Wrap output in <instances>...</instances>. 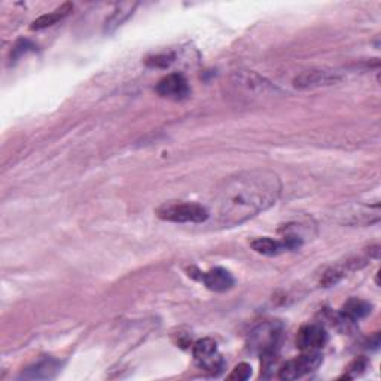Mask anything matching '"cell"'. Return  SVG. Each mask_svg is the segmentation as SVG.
<instances>
[{
	"instance_id": "obj_4",
	"label": "cell",
	"mask_w": 381,
	"mask_h": 381,
	"mask_svg": "<svg viewBox=\"0 0 381 381\" xmlns=\"http://www.w3.org/2000/svg\"><path fill=\"white\" fill-rule=\"evenodd\" d=\"M192 355L198 367L210 374H221L225 368V360L218 352L216 341L201 338L192 346Z\"/></svg>"
},
{
	"instance_id": "obj_9",
	"label": "cell",
	"mask_w": 381,
	"mask_h": 381,
	"mask_svg": "<svg viewBox=\"0 0 381 381\" xmlns=\"http://www.w3.org/2000/svg\"><path fill=\"white\" fill-rule=\"evenodd\" d=\"M200 280L213 292H225L234 286V279L231 276V272L222 267L211 268L203 272L200 276Z\"/></svg>"
},
{
	"instance_id": "obj_7",
	"label": "cell",
	"mask_w": 381,
	"mask_h": 381,
	"mask_svg": "<svg viewBox=\"0 0 381 381\" xmlns=\"http://www.w3.org/2000/svg\"><path fill=\"white\" fill-rule=\"evenodd\" d=\"M341 79V76L337 72L325 70V69H313L302 72L297 76L294 84L297 88L309 89V88H319V87H328L332 84H337Z\"/></svg>"
},
{
	"instance_id": "obj_15",
	"label": "cell",
	"mask_w": 381,
	"mask_h": 381,
	"mask_svg": "<svg viewBox=\"0 0 381 381\" xmlns=\"http://www.w3.org/2000/svg\"><path fill=\"white\" fill-rule=\"evenodd\" d=\"M73 6L70 4H65L60 6L58 9L50 12V13H45L42 15V17H39L32 26H30V28L32 30H43V28H48L54 24H57L58 21H62L63 18H66L67 15L72 12Z\"/></svg>"
},
{
	"instance_id": "obj_16",
	"label": "cell",
	"mask_w": 381,
	"mask_h": 381,
	"mask_svg": "<svg viewBox=\"0 0 381 381\" xmlns=\"http://www.w3.org/2000/svg\"><path fill=\"white\" fill-rule=\"evenodd\" d=\"M252 375V367L248 363H238L237 367L233 370L230 374V380H238V381H245Z\"/></svg>"
},
{
	"instance_id": "obj_8",
	"label": "cell",
	"mask_w": 381,
	"mask_h": 381,
	"mask_svg": "<svg viewBox=\"0 0 381 381\" xmlns=\"http://www.w3.org/2000/svg\"><path fill=\"white\" fill-rule=\"evenodd\" d=\"M157 93L170 100H184L189 96V85L184 76L179 73L167 74L157 84Z\"/></svg>"
},
{
	"instance_id": "obj_10",
	"label": "cell",
	"mask_w": 381,
	"mask_h": 381,
	"mask_svg": "<svg viewBox=\"0 0 381 381\" xmlns=\"http://www.w3.org/2000/svg\"><path fill=\"white\" fill-rule=\"evenodd\" d=\"M60 367H62V363H60L58 360L53 358H47L32 365V367H28L26 371L21 372L18 378L20 380H51L58 374Z\"/></svg>"
},
{
	"instance_id": "obj_1",
	"label": "cell",
	"mask_w": 381,
	"mask_h": 381,
	"mask_svg": "<svg viewBox=\"0 0 381 381\" xmlns=\"http://www.w3.org/2000/svg\"><path fill=\"white\" fill-rule=\"evenodd\" d=\"M280 192V177L271 170L236 173L218 188L209 219L215 228L238 226L276 204Z\"/></svg>"
},
{
	"instance_id": "obj_2",
	"label": "cell",
	"mask_w": 381,
	"mask_h": 381,
	"mask_svg": "<svg viewBox=\"0 0 381 381\" xmlns=\"http://www.w3.org/2000/svg\"><path fill=\"white\" fill-rule=\"evenodd\" d=\"M282 337H283V326L279 322H268L259 324L252 332L249 337V348L252 352L258 353L261 356L265 368L272 365V362L276 360L280 344H282Z\"/></svg>"
},
{
	"instance_id": "obj_3",
	"label": "cell",
	"mask_w": 381,
	"mask_h": 381,
	"mask_svg": "<svg viewBox=\"0 0 381 381\" xmlns=\"http://www.w3.org/2000/svg\"><path fill=\"white\" fill-rule=\"evenodd\" d=\"M157 215L162 221L176 223H203L209 221L210 211L197 203L170 201L162 204L157 210Z\"/></svg>"
},
{
	"instance_id": "obj_17",
	"label": "cell",
	"mask_w": 381,
	"mask_h": 381,
	"mask_svg": "<svg viewBox=\"0 0 381 381\" xmlns=\"http://www.w3.org/2000/svg\"><path fill=\"white\" fill-rule=\"evenodd\" d=\"M35 50V45L32 42L28 40H20L17 45L13 47V58H20L23 54H26L27 51H33Z\"/></svg>"
},
{
	"instance_id": "obj_5",
	"label": "cell",
	"mask_w": 381,
	"mask_h": 381,
	"mask_svg": "<svg viewBox=\"0 0 381 381\" xmlns=\"http://www.w3.org/2000/svg\"><path fill=\"white\" fill-rule=\"evenodd\" d=\"M322 360L324 358L319 352L304 353L299 358L287 360L279 371V378L280 380H298L304 375L316 371L320 367V363H322Z\"/></svg>"
},
{
	"instance_id": "obj_12",
	"label": "cell",
	"mask_w": 381,
	"mask_h": 381,
	"mask_svg": "<svg viewBox=\"0 0 381 381\" xmlns=\"http://www.w3.org/2000/svg\"><path fill=\"white\" fill-rule=\"evenodd\" d=\"M372 311V304L359 298H350L340 310V317L348 322H356L363 317H367Z\"/></svg>"
},
{
	"instance_id": "obj_18",
	"label": "cell",
	"mask_w": 381,
	"mask_h": 381,
	"mask_svg": "<svg viewBox=\"0 0 381 381\" xmlns=\"http://www.w3.org/2000/svg\"><path fill=\"white\" fill-rule=\"evenodd\" d=\"M172 63H173V55H157L148 60V65L154 67H167Z\"/></svg>"
},
{
	"instance_id": "obj_13",
	"label": "cell",
	"mask_w": 381,
	"mask_h": 381,
	"mask_svg": "<svg viewBox=\"0 0 381 381\" xmlns=\"http://www.w3.org/2000/svg\"><path fill=\"white\" fill-rule=\"evenodd\" d=\"M136 8H137V4H131V2H124V4L116 5L111 17L104 23V33H114L118 27L123 26L131 17Z\"/></svg>"
},
{
	"instance_id": "obj_11",
	"label": "cell",
	"mask_w": 381,
	"mask_h": 381,
	"mask_svg": "<svg viewBox=\"0 0 381 381\" xmlns=\"http://www.w3.org/2000/svg\"><path fill=\"white\" fill-rule=\"evenodd\" d=\"M363 265H365L363 259H348V261H346V263L332 265L324 272L320 283H322L325 287H331L333 285H337L341 279H344L347 276V272L355 271Z\"/></svg>"
},
{
	"instance_id": "obj_14",
	"label": "cell",
	"mask_w": 381,
	"mask_h": 381,
	"mask_svg": "<svg viewBox=\"0 0 381 381\" xmlns=\"http://www.w3.org/2000/svg\"><path fill=\"white\" fill-rule=\"evenodd\" d=\"M250 246L255 252L265 256H277L286 250V246L282 240H274L271 237L255 238L250 243Z\"/></svg>"
},
{
	"instance_id": "obj_6",
	"label": "cell",
	"mask_w": 381,
	"mask_h": 381,
	"mask_svg": "<svg viewBox=\"0 0 381 381\" xmlns=\"http://www.w3.org/2000/svg\"><path fill=\"white\" fill-rule=\"evenodd\" d=\"M328 341V333L317 324L304 325L297 335V347L304 353L319 352Z\"/></svg>"
}]
</instances>
